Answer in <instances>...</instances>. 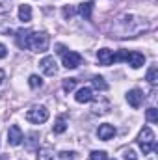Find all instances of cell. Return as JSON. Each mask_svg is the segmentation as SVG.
Instances as JSON below:
<instances>
[{
	"instance_id": "obj_1",
	"label": "cell",
	"mask_w": 158,
	"mask_h": 160,
	"mask_svg": "<svg viewBox=\"0 0 158 160\" xmlns=\"http://www.w3.org/2000/svg\"><path fill=\"white\" fill-rule=\"evenodd\" d=\"M48 36L45 32H28V38H26V48L34 50V52H47L48 48Z\"/></svg>"
},
{
	"instance_id": "obj_2",
	"label": "cell",
	"mask_w": 158,
	"mask_h": 160,
	"mask_svg": "<svg viewBox=\"0 0 158 160\" xmlns=\"http://www.w3.org/2000/svg\"><path fill=\"white\" fill-rule=\"evenodd\" d=\"M114 62H126L130 67L134 69H140L143 63H145V56L140 54V52H128V50H119L117 54H114L112 58V63Z\"/></svg>"
},
{
	"instance_id": "obj_3",
	"label": "cell",
	"mask_w": 158,
	"mask_h": 160,
	"mask_svg": "<svg viewBox=\"0 0 158 160\" xmlns=\"http://www.w3.org/2000/svg\"><path fill=\"white\" fill-rule=\"evenodd\" d=\"M138 143L143 151V155H149L151 151L156 149V142H155V132L149 128V127H143L138 134Z\"/></svg>"
},
{
	"instance_id": "obj_4",
	"label": "cell",
	"mask_w": 158,
	"mask_h": 160,
	"mask_svg": "<svg viewBox=\"0 0 158 160\" xmlns=\"http://www.w3.org/2000/svg\"><path fill=\"white\" fill-rule=\"evenodd\" d=\"M26 119L30 123H36V125H41L48 119V110L45 106H32L28 112H26Z\"/></svg>"
},
{
	"instance_id": "obj_5",
	"label": "cell",
	"mask_w": 158,
	"mask_h": 160,
	"mask_svg": "<svg viewBox=\"0 0 158 160\" xmlns=\"http://www.w3.org/2000/svg\"><path fill=\"white\" fill-rule=\"evenodd\" d=\"M62 58H63V67H67V69H77L82 63V56L78 52H73V50H69V52L65 50L62 54Z\"/></svg>"
},
{
	"instance_id": "obj_6",
	"label": "cell",
	"mask_w": 158,
	"mask_h": 160,
	"mask_svg": "<svg viewBox=\"0 0 158 160\" xmlns=\"http://www.w3.org/2000/svg\"><path fill=\"white\" fill-rule=\"evenodd\" d=\"M39 67L47 77H54V75L58 73V65H56V60H54L52 56H45L39 62Z\"/></svg>"
},
{
	"instance_id": "obj_7",
	"label": "cell",
	"mask_w": 158,
	"mask_h": 160,
	"mask_svg": "<svg viewBox=\"0 0 158 160\" xmlns=\"http://www.w3.org/2000/svg\"><path fill=\"white\" fill-rule=\"evenodd\" d=\"M143 99H145V95H143V91L138 89V88H134V89H130V91L126 93V101H128V104H130L132 108H140L141 102H143Z\"/></svg>"
},
{
	"instance_id": "obj_8",
	"label": "cell",
	"mask_w": 158,
	"mask_h": 160,
	"mask_svg": "<svg viewBox=\"0 0 158 160\" xmlns=\"http://www.w3.org/2000/svg\"><path fill=\"white\" fill-rule=\"evenodd\" d=\"M21 142H22V130H21V127L19 125H11L9 130H7V143L13 145V147H17V145H21Z\"/></svg>"
},
{
	"instance_id": "obj_9",
	"label": "cell",
	"mask_w": 158,
	"mask_h": 160,
	"mask_svg": "<svg viewBox=\"0 0 158 160\" xmlns=\"http://www.w3.org/2000/svg\"><path fill=\"white\" fill-rule=\"evenodd\" d=\"M97 136H99V140H112L114 136H116V127L114 125H108V123H104V125H101L99 127V130H97Z\"/></svg>"
},
{
	"instance_id": "obj_10",
	"label": "cell",
	"mask_w": 158,
	"mask_h": 160,
	"mask_svg": "<svg viewBox=\"0 0 158 160\" xmlns=\"http://www.w3.org/2000/svg\"><path fill=\"white\" fill-rule=\"evenodd\" d=\"M112 58H114V52L110 48H101L97 52V60H99L101 65H110L112 63Z\"/></svg>"
},
{
	"instance_id": "obj_11",
	"label": "cell",
	"mask_w": 158,
	"mask_h": 160,
	"mask_svg": "<svg viewBox=\"0 0 158 160\" xmlns=\"http://www.w3.org/2000/svg\"><path fill=\"white\" fill-rule=\"evenodd\" d=\"M75 99H77V102H89V101H93V89L91 88H82V89L77 91Z\"/></svg>"
},
{
	"instance_id": "obj_12",
	"label": "cell",
	"mask_w": 158,
	"mask_h": 160,
	"mask_svg": "<svg viewBox=\"0 0 158 160\" xmlns=\"http://www.w3.org/2000/svg\"><path fill=\"white\" fill-rule=\"evenodd\" d=\"M19 19H21L22 22H30V21H32V8H30L28 4L19 6Z\"/></svg>"
},
{
	"instance_id": "obj_13",
	"label": "cell",
	"mask_w": 158,
	"mask_h": 160,
	"mask_svg": "<svg viewBox=\"0 0 158 160\" xmlns=\"http://www.w3.org/2000/svg\"><path fill=\"white\" fill-rule=\"evenodd\" d=\"M91 11H93V0H89V2H84V4H80L78 8V13L86 19V21H89L91 19Z\"/></svg>"
},
{
	"instance_id": "obj_14",
	"label": "cell",
	"mask_w": 158,
	"mask_h": 160,
	"mask_svg": "<svg viewBox=\"0 0 158 160\" xmlns=\"http://www.w3.org/2000/svg\"><path fill=\"white\" fill-rule=\"evenodd\" d=\"M67 130V116H58V119L54 123V134H62Z\"/></svg>"
},
{
	"instance_id": "obj_15",
	"label": "cell",
	"mask_w": 158,
	"mask_h": 160,
	"mask_svg": "<svg viewBox=\"0 0 158 160\" xmlns=\"http://www.w3.org/2000/svg\"><path fill=\"white\" fill-rule=\"evenodd\" d=\"M37 160H54V151L50 147H41L37 151Z\"/></svg>"
},
{
	"instance_id": "obj_16",
	"label": "cell",
	"mask_w": 158,
	"mask_h": 160,
	"mask_svg": "<svg viewBox=\"0 0 158 160\" xmlns=\"http://www.w3.org/2000/svg\"><path fill=\"white\" fill-rule=\"evenodd\" d=\"M28 32H30V30H24V28L17 32V45H19L22 50H26V38H28Z\"/></svg>"
},
{
	"instance_id": "obj_17",
	"label": "cell",
	"mask_w": 158,
	"mask_h": 160,
	"mask_svg": "<svg viewBox=\"0 0 158 160\" xmlns=\"http://www.w3.org/2000/svg\"><path fill=\"white\" fill-rule=\"evenodd\" d=\"M91 82H93V86H95L97 89H101V91H106V89H108V84L104 82V78H102V77H93V78H91Z\"/></svg>"
},
{
	"instance_id": "obj_18",
	"label": "cell",
	"mask_w": 158,
	"mask_h": 160,
	"mask_svg": "<svg viewBox=\"0 0 158 160\" xmlns=\"http://www.w3.org/2000/svg\"><path fill=\"white\" fill-rule=\"evenodd\" d=\"M147 80H149V84H153V86L158 82V67L156 65H153V67L147 71Z\"/></svg>"
},
{
	"instance_id": "obj_19",
	"label": "cell",
	"mask_w": 158,
	"mask_h": 160,
	"mask_svg": "<svg viewBox=\"0 0 158 160\" xmlns=\"http://www.w3.org/2000/svg\"><path fill=\"white\" fill-rule=\"evenodd\" d=\"M62 13H63V17H65V19H73V17H75V13H77V8H75V6H63Z\"/></svg>"
},
{
	"instance_id": "obj_20",
	"label": "cell",
	"mask_w": 158,
	"mask_h": 160,
	"mask_svg": "<svg viewBox=\"0 0 158 160\" xmlns=\"http://www.w3.org/2000/svg\"><path fill=\"white\" fill-rule=\"evenodd\" d=\"M28 84H30V88H41L43 86V80H41V77H37V75H30V78H28Z\"/></svg>"
},
{
	"instance_id": "obj_21",
	"label": "cell",
	"mask_w": 158,
	"mask_h": 160,
	"mask_svg": "<svg viewBox=\"0 0 158 160\" xmlns=\"http://www.w3.org/2000/svg\"><path fill=\"white\" fill-rule=\"evenodd\" d=\"M77 88V78H65L63 80V91H73Z\"/></svg>"
},
{
	"instance_id": "obj_22",
	"label": "cell",
	"mask_w": 158,
	"mask_h": 160,
	"mask_svg": "<svg viewBox=\"0 0 158 160\" xmlns=\"http://www.w3.org/2000/svg\"><path fill=\"white\" fill-rule=\"evenodd\" d=\"M145 116H147V121H151V123H158V110L156 108H149Z\"/></svg>"
},
{
	"instance_id": "obj_23",
	"label": "cell",
	"mask_w": 158,
	"mask_h": 160,
	"mask_svg": "<svg viewBox=\"0 0 158 160\" xmlns=\"http://www.w3.org/2000/svg\"><path fill=\"white\" fill-rule=\"evenodd\" d=\"M89 160H108V158H106V153L104 151H93L89 155Z\"/></svg>"
},
{
	"instance_id": "obj_24",
	"label": "cell",
	"mask_w": 158,
	"mask_h": 160,
	"mask_svg": "<svg viewBox=\"0 0 158 160\" xmlns=\"http://www.w3.org/2000/svg\"><path fill=\"white\" fill-rule=\"evenodd\" d=\"M77 158V153H73V151H63V153H60V160H75Z\"/></svg>"
},
{
	"instance_id": "obj_25",
	"label": "cell",
	"mask_w": 158,
	"mask_h": 160,
	"mask_svg": "<svg viewBox=\"0 0 158 160\" xmlns=\"http://www.w3.org/2000/svg\"><path fill=\"white\" fill-rule=\"evenodd\" d=\"M123 158H125V160H138V155H136V151H134V149H126V151H125V155H123Z\"/></svg>"
},
{
	"instance_id": "obj_26",
	"label": "cell",
	"mask_w": 158,
	"mask_h": 160,
	"mask_svg": "<svg viewBox=\"0 0 158 160\" xmlns=\"http://www.w3.org/2000/svg\"><path fill=\"white\" fill-rule=\"evenodd\" d=\"M11 9V6H9V2L7 0H0V15H4V13H7Z\"/></svg>"
},
{
	"instance_id": "obj_27",
	"label": "cell",
	"mask_w": 158,
	"mask_h": 160,
	"mask_svg": "<svg viewBox=\"0 0 158 160\" xmlns=\"http://www.w3.org/2000/svg\"><path fill=\"white\" fill-rule=\"evenodd\" d=\"M6 56H7V48H6V45H2V43H0V60H2V58H6Z\"/></svg>"
},
{
	"instance_id": "obj_28",
	"label": "cell",
	"mask_w": 158,
	"mask_h": 160,
	"mask_svg": "<svg viewBox=\"0 0 158 160\" xmlns=\"http://www.w3.org/2000/svg\"><path fill=\"white\" fill-rule=\"evenodd\" d=\"M4 80H6V75H4V71L0 69V89L4 88Z\"/></svg>"
},
{
	"instance_id": "obj_29",
	"label": "cell",
	"mask_w": 158,
	"mask_h": 160,
	"mask_svg": "<svg viewBox=\"0 0 158 160\" xmlns=\"http://www.w3.org/2000/svg\"><path fill=\"white\" fill-rule=\"evenodd\" d=\"M0 160H9L7 157H0Z\"/></svg>"
},
{
	"instance_id": "obj_30",
	"label": "cell",
	"mask_w": 158,
	"mask_h": 160,
	"mask_svg": "<svg viewBox=\"0 0 158 160\" xmlns=\"http://www.w3.org/2000/svg\"><path fill=\"white\" fill-rule=\"evenodd\" d=\"M112 160H116V158H112Z\"/></svg>"
}]
</instances>
